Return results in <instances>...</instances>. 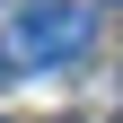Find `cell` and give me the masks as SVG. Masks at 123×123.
<instances>
[{
  "mask_svg": "<svg viewBox=\"0 0 123 123\" xmlns=\"http://www.w3.org/2000/svg\"><path fill=\"white\" fill-rule=\"evenodd\" d=\"M9 44H18L26 70H62V62H79L97 44V0H26Z\"/></svg>",
  "mask_w": 123,
  "mask_h": 123,
  "instance_id": "1",
  "label": "cell"
},
{
  "mask_svg": "<svg viewBox=\"0 0 123 123\" xmlns=\"http://www.w3.org/2000/svg\"><path fill=\"white\" fill-rule=\"evenodd\" d=\"M0 79H26V70H18V44H0Z\"/></svg>",
  "mask_w": 123,
  "mask_h": 123,
  "instance_id": "2",
  "label": "cell"
}]
</instances>
